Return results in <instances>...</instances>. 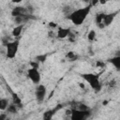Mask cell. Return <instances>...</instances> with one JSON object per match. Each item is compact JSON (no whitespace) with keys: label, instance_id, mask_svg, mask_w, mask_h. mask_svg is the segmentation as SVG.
<instances>
[{"label":"cell","instance_id":"cell-8","mask_svg":"<svg viewBox=\"0 0 120 120\" xmlns=\"http://www.w3.org/2000/svg\"><path fill=\"white\" fill-rule=\"evenodd\" d=\"M115 15H116V12L105 14L104 19H103V24H104L105 26H109V25L113 22V20H114V18H115Z\"/></svg>","mask_w":120,"mask_h":120},{"label":"cell","instance_id":"cell-6","mask_svg":"<svg viewBox=\"0 0 120 120\" xmlns=\"http://www.w3.org/2000/svg\"><path fill=\"white\" fill-rule=\"evenodd\" d=\"M46 87L43 85V84H39L37 88H36V98L38 101H42L44 98H45V96H46Z\"/></svg>","mask_w":120,"mask_h":120},{"label":"cell","instance_id":"cell-11","mask_svg":"<svg viewBox=\"0 0 120 120\" xmlns=\"http://www.w3.org/2000/svg\"><path fill=\"white\" fill-rule=\"evenodd\" d=\"M109 62L114 67V68L118 71H120V55H116L112 58L109 59Z\"/></svg>","mask_w":120,"mask_h":120},{"label":"cell","instance_id":"cell-1","mask_svg":"<svg viewBox=\"0 0 120 120\" xmlns=\"http://www.w3.org/2000/svg\"><path fill=\"white\" fill-rule=\"evenodd\" d=\"M91 5L90 6H86L84 8H78L76 10H73L69 16H68V19L75 24V25H81L84 21L85 19L87 18L88 14L90 13V10H91Z\"/></svg>","mask_w":120,"mask_h":120},{"label":"cell","instance_id":"cell-26","mask_svg":"<svg viewBox=\"0 0 120 120\" xmlns=\"http://www.w3.org/2000/svg\"><path fill=\"white\" fill-rule=\"evenodd\" d=\"M106 3H107L106 0H99V4H101V5H104V4H106Z\"/></svg>","mask_w":120,"mask_h":120},{"label":"cell","instance_id":"cell-19","mask_svg":"<svg viewBox=\"0 0 120 120\" xmlns=\"http://www.w3.org/2000/svg\"><path fill=\"white\" fill-rule=\"evenodd\" d=\"M46 58H47V55H46V54H41V55H38V56H37V61H38V62H41V63H43V62H45Z\"/></svg>","mask_w":120,"mask_h":120},{"label":"cell","instance_id":"cell-13","mask_svg":"<svg viewBox=\"0 0 120 120\" xmlns=\"http://www.w3.org/2000/svg\"><path fill=\"white\" fill-rule=\"evenodd\" d=\"M22 28H23V25H22V24H18L17 26H15V27L13 28V30H12V33H11L12 36L15 37V38L19 37V36L21 35L22 31Z\"/></svg>","mask_w":120,"mask_h":120},{"label":"cell","instance_id":"cell-17","mask_svg":"<svg viewBox=\"0 0 120 120\" xmlns=\"http://www.w3.org/2000/svg\"><path fill=\"white\" fill-rule=\"evenodd\" d=\"M17 105L16 104H11V105H8V112H11V113H15V112H17Z\"/></svg>","mask_w":120,"mask_h":120},{"label":"cell","instance_id":"cell-4","mask_svg":"<svg viewBox=\"0 0 120 120\" xmlns=\"http://www.w3.org/2000/svg\"><path fill=\"white\" fill-rule=\"evenodd\" d=\"M90 115L89 111H82L79 109H72V112L70 115V118L72 120H83L86 119Z\"/></svg>","mask_w":120,"mask_h":120},{"label":"cell","instance_id":"cell-9","mask_svg":"<svg viewBox=\"0 0 120 120\" xmlns=\"http://www.w3.org/2000/svg\"><path fill=\"white\" fill-rule=\"evenodd\" d=\"M69 35H70V31H69V29H68V28H63V27L58 28V30H57V34H56L57 38H61V39H63V38L68 37Z\"/></svg>","mask_w":120,"mask_h":120},{"label":"cell","instance_id":"cell-30","mask_svg":"<svg viewBox=\"0 0 120 120\" xmlns=\"http://www.w3.org/2000/svg\"><path fill=\"white\" fill-rule=\"evenodd\" d=\"M83 1H90V0H83Z\"/></svg>","mask_w":120,"mask_h":120},{"label":"cell","instance_id":"cell-31","mask_svg":"<svg viewBox=\"0 0 120 120\" xmlns=\"http://www.w3.org/2000/svg\"><path fill=\"white\" fill-rule=\"evenodd\" d=\"M106 1H107V2H108V1H110V0H106Z\"/></svg>","mask_w":120,"mask_h":120},{"label":"cell","instance_id":"cell-3","mask_svg":"<svg viewBox=\"0 0 120 120\" xmlns=\"http://www.w3.org/2000/svg\"><path fill=\"white\" fill-rule=\"evenodd\" d=\"M7 57L12 59L16 56L18 50H19V40H13L8 42L7 45Z\"/></svg>","mask_w":120,"mask_h":120},{"label":"cell","instance_id":"cell-20","mask_svg":"<svg viewBox=\"0 0 120 120\" xmlns=\"http://www.w3.org/2000/svg\"><path fill=\"white\" fill-rule=\"evenodd\" d=\"M30 66L31 68H38V61H32L30 62Z\"/></svg>","mask_w":120,"mask_h":120},{"label":"cell","instance_id":"cell-21","mask_svg":"<svg viewBox=\"0 0 120 120\" xmlns=\"http://www.w3.org/2000/svg\"><path fill=\"white\" fill-rule=\"evenodd\" d=\"M75 109H79V110H82V111H87L88 110V107L84 104H80L78 106V108H75Z\"/></svg>","mask_w":120,"mask_h":120},{"label":"cell","instance_id":"cell-24","mask_svg":"<svg viewBox=\"0 0 120 120\" xmlns=\"http://www.w3.org/2000/svg\"><path fill=\"white\" fill-rule=\"evenodd\" d=\"M97 66H98V67H103V63L100 62V61H98V62H97Z\"/></svg>","mask_w":120,"mask_h":120},{"label":"cell","instance_id":"cell-18","mask_svg":"<svg viewBox=\"0 0 120 120\" xmlns=\"http://www.w3.org/2000/svg\"><path fill=\"white\" fill-rule=\"evenodd\" d=\"M67 57H68V59H69L70 61H73V60L77 59V55H76L73 52H68L67 53Z\"/></svg>","mask_w":120,"mask_h":120},{"label":"cell","instance_id":"cell-23","mask_svg":"<svg viewBox=\"0 0 120 120\" xmlns=\"http://www.w3.org/2000/svg\"><path fill=\"white\" fill-rule=\"evenodd\" d=\"M49 26H50V27H52V28H55V27L57 26V24H56L55 22H49Z\"/></svg>","mask_w":120,"mask_h":120},{"label":"cell","instance_id":"cell-28","mask_svg":"<svg viewBox=\"0 0 120 120\" xmlns=\"http://www.w3.org/2000/svg\"><path fill=\"white\" fill-rule=\"evenodd\" d=\"M79 86H80L81 88H84V84H83V83H81V82H80V83H79Z\"/></svg>","mask_w":120,"mask_h":120},{"label":"cell","instance_id":"cell-5","mask_svg":"<svg viewBox=\"0 0 120 120\" xmlns=\"http://www.w3.org/2000/svg\"><path fill=\"white\" fill-rule=\"evenodd\" d=\"M27 75L28 78L34 82V83H38L40 82V73L38 70V68H30L27 70Z\"/></svg>","mask_w":120,"mask_h":120},{"label":"cell","instance_id":"cell-10","mask_svg":"<svg viewBox=\"0 0 120 120\" xmlns=\"http://www.w3.org/2000/svg\"><path fill=\"white\" fill-rule=\"evenodd\" d=\"M24 14H26V8H24L22 7H16L11 11V15L13 17L22 16V15H24Z\"/></svg>","mask_w":120,"mask_h":120},{"label":"cell","instance_id":"cell-12","mask_svg":"<svg viewBox=\"0 0 120 120\" xmlns=\"http://www.w3.org/2000/svg\"><path fill=\"white\" fill-rule=\"evenodd\" d=\"M105 14L104 13H98L96 16V23L99 28H104L105 25L103 24V19H104Z\"/></svg>","mask_w":120,"mask_h":120},{"label":"cell","instance_id":"cell-14","mask_svg":"<svg viewBox=\"0 0 120 120\" xmlns=\"http://www.w3.org/2000/svg\"><path fill=\"white\" fill-rule=\"evenodd\" d=\"M8 107V98H1L0 99V110L5 111Z\"/></svg>","mask_w":120,"mask_h":120},{"label":"cell","instance_id":"cell-22","mask_svg":"<svg viewBox=\"0 0 120 120\" xmlns=\"http://www.w3.org/2000/svg\"><path fill=\"white\" fill-rule=\"evenodd\" d=\"M90 5L92 6V7H94V6H97L98 3H99V0H90Z\"/></svg>","mask_w":120,"mask_h":120},{"label":"cell","instance_id":"cell-27","mask_svg":"<svg viewBox=\"0 0 120 120\" xmlns=\"http://www.w3.org/2000/svg\"><path fill=\"white\" fill-rule=\"evenodd\" d=\"M115 84V82L114 81H112V82H110V86H113Z\"/></svg>","mask_w":120,"mask_h":120},{"label":"cell","instance_id":"cell-7","mask_svg":"<svg viewBox=\"0 0 120 120\" xmlns=\"http://www.w3.org/2000/svg\"><path fill=\"white\" fill-rule=\"evenodd\" d=\"M63 106L62 105H57L55 108H53V109H52V110H49V111H47V112H45L44 113H43V119L44 120H50V119H52V117L55 114V112L58 111V110H60L61 108H62Z\"/></svg>","mask_w":120,"mask_h":120},{"label":"cell","instance_id":"cell-15","mask_svg":"<svg viewBox=\"0 0 120 120\" xmlns=\"http://www.w3.org/2000/svg\"><path fill=\"white\" fill-rule=\"evenodd\" d=\"M12 99H13V103L16 104L18 107H21L22 105V101H21V98L14 93H12Z\"/></svg>","mask_w":120,"mask_h":120},{"label":"cell","instance_id":"cell-2","mask_svg":"<svg viewBox=\"0 0 120 120\" xmlns=\"http://www.w3.org/2000/svg\"><path fill=\"white\" fill-rule=\"evenodd\" d=\"M81 77L86 81L89 85L95 90V91H99L101 88V84L99 82V77L98 75L93 74V73H82L81 74Z\"/></svg>","mask_w":120,"mask_h":120},{"label":"cell","instance_id":"cell-25","mask_svg":"<svg viewBox=\"0 0 120 120\" xmlns=\"http://www.w3.org/2000/svg\"><path fill=\"white\" fill-rule=\"evenodd\" d=\"M12 3H15V4H18V3H21L22 0H11Z\"/></svg>","mask_w":120,"mask_h":120},{"label":"cell","instance_id":"cell-29","mask_svg":"<svg viewBox=\"0 0 120 120\" xmlns=\"http://www.w3.org/2000/svg\"><path fill=\"white\" fill-rule=\"evenodd\" d=\"M107 103H108V101H107V100H104V101L102 102V104H103V105H106Z\"/></svg>","mask_w":120,"mask_h":120},{"label":"cell","instance_id":"cell-16","mask_svg":"<svg viewBox=\"0 0 120 120\" xmlns=\"http://www.w3.org/2000/svg\"><path fill=\"white\" fill-rule=\"evenodd\" d=\"M95 38H96V31L90 30L89 33H88V35H87V39L89 41H94Z\"/></svg>","mask_w":120,"mask_h":120}]
</instances>
